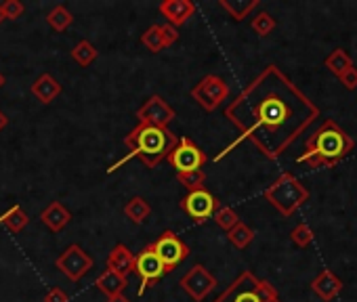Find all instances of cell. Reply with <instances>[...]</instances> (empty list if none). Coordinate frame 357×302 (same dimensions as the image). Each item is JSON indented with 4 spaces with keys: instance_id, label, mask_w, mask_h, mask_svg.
Returning <instances> with one entry per match:
<instances>
[{
    "instance_id": "d590c367",
    "label": "cell",
    "mask_w": 357,
    "mask_h": 302,
    "mask_svg": "<svg viewBox=\"0 0 357 302\" xmlns=\"http://www.w3.org/2000/svg\"><path fill=\"white\" fill-rule=\"evenodd\" d=\"M7 126H9V118H7V113H5V111H0V132H3Z\"/></svg>"
},
{
    "instance_id": "ac0fdd59",
    "label": "cell",
    "mask_w": 357,
    "mask_h": 302,
    "mask_svg": "<svg viewBox=\"0 0 357 302\" xmlns=\"http://www.w3.org/2000/svg\"><path fill=\"white\" fill-rule=\"evenodd\" d=\"M32 95L43 103V105H49L53 103L59 95H61V84L55 76L51 74H43L34 80L32 84Z\"/></svg>"
},
{
    "instance_id": "cb8c5ba5",
    "label": "cell",
    "mask_w": 357,
    "mask_h": 302,
    "mask_svg": "<svg viewBox=\"0 0 357 302\" xmlns=\"http://www.w3.org/2000/svg\"><path fill=\"white\" fill-rule=\"evenodd\" d=\"M72 59L80 65V67H89L95 59H97V55H99V51L95 49V45L93 42H89V40H80L74 49H72Z\"/></svg>"
},
{
    "instance_id": "e575fe53",
    "label": "cell",
    "mask_w": 357,
    "mask_h": 302,
    "mask_svg": "<svg viewBox=\"0 0 357 302\" xmlns=\"http://www.w3.org/2000/svg\"><path fill=\"white\" fill-rule=\"evenodd\" d=\"M162 34H164V42H166V47H170V45H174V42L178 40V30H176V28H172V26H168V24H164V26H162Z\"/></svg>"
},
{
    "instance_id": "f35d334b",
    "label": "cell",
    "mask_w": 357,
    "mask_h": 302,
    "mask_svg": "<svg viewBox=\"0 0 357 302\" xmlns=\"http://www.w3.org/2000/svg\"><path fill=\"white\" fill-rule=\"evenodd\" d=\"M5 22V15H3V7H0V24Z\"/></svg>"
},
{
    "instance_id": "4fadbf2b",
    "label": "cell",
    "mask_w": 357,
    "mask_h": 302,
    "mask_svg": "<svg viewBox=\"0 0 357 302\" xmlns=\"http://www.w3.org/2000/svg\"><path fill=\"white\" fill-rule=\"evenodd\" d=\"M135 118L139 120V124H149V126H158V128H168V124L176 118V111L158 95L149 97L135 113Z\"/></svg>"
},
{
    "instance_id": "4316f807",
    "label": "cell",
    "mask_w": 357,
    "mask_h": 302,
    "mask_svg": "<svg viewBox=\"0 0 357 302\" xmlns=\"http://www.w3.org/2000/svg\"><path fill=\"white\" fill-rule=\"evenodd\" d=\"M141 42L147 51L151 53H160L166 49V42H164V34H162V26H149L143 34H141Z\"/></svg>"
},
{
    "instance_id": "8992f818",
    "label": "cell",
    "mask_w": 357,
    "mask_h": 302,
    "mask_svg": "<svg viewBox=\"0 0 357 302\" xmlns=\"http://www.w3.org/2000/svg\"><path fill=\"white\" fill-rule=\"evenodd\" d=\"M192 97L204 111H215L223 101L229 99V84L221 76L208 74L192 88Z\"/></svg>"
},
{
    "instance_id": "ffe728a7",
    "label": "cell",
    "mask_w": 357,
    "mask_h": 302,
    "mask_svg": "<svg viewBox=\"0 0 357 302\" xmlns=\"http://www.w3.org/2000/svg\"><path fill=\"white\" fill-rule=\"evenodd\" d=\"M219 5L221 9L229 13V17H234L236 22H242L244 17L250 15V11L259 7V0H219Z\"/></svg>"
},
{
    "instance_id": "9a60e30c",
    "label": "cell",
    "mask_w": 357,
    "mask_h": 302,
    "mask_svg": "<svg viewBox=\"0 0 357 302\" xmlns=\"http://www.w3.org/2000/svg\"><path fill=\"white\" fill-rule=\"evenodd\" d=\"M40 221H43V225H45L49 231L61 233V231L70 225L72 212H70L61 202H51V204L40 212Z\"/></svg>"
},
{
    "instance_id": "1f68e13d",
    "label": "cell",
    "mask_w": 357,
    "mask_h": 302,
    "mask_svg": "<svg viewBox=\"0 0 357 302\" xmlns=\"http://www.w3.org/2000/svg\"><path fill=\"white\" fill-rule=\"evenodd\" d=\"M0 7H3V15H5V19H11V22L20 19V17L24 15V11H26V7L20 3V0H7V3H3Z\"/></svg>"
},
{
    "instance_id": "f1b7e54d",
    "label": "cell",
    "mask_w": 357,
    "mask_h": 302,
    "mask_svg": "<svg viewBox=\"0 0 357 302\" xmlns=\"http://www.w3.org/2000/svg\"><path fill=\"white\" fill-rule=\"evenodd\" d=\"M213 218H215V223H217L223 231H231V229L240 223L238 212H236L234 208H229V206H219V208L215 210Z\"/></svg>"
},
{
    "instance_id": "f546056e",
    "label": "cell",
    "mask_w": 357,
    "mask_h": 302,
    "mask_svg": "<svg viewBox=\"0 0 357 302\" xmlns=\"http://www.w3.org/2000/svg\"><path fill=\"white\" fill-rule=\"evenodd\" d=\"M252 30H255L261 38H265V36H269V34L275 30V19H273L267 11H261V13L255 15V19H252Z\"/></svg>"
},
{
    "instance_id": "4dcf8cb0",
    "label": "cell",
    "mask_w": 357,
    "mask_h": 302,
    "mask_svg": "<svg viewBox=\"0 0 357 302\" xmlns=\"http://www.w3.org/2000/svg\"><path fill=\"white\" fill-rule=\"evenodd\" d=\"M290 239H292V244H294V246H298V248H307V246L313 241V231L309 229V225L301 223V225H296V227L292 229Z\"/></svg>"
},
{
    "instance_id": "2e32d148",
    "label": "cell",
    "mask_w": 357,
    "mask_h": 302,
    "mask_svg": "<svg viewBox=\"0 0 357 302\" xmlns=\"http://www.w3.org/2000/svg\"><path fill=\"white\" fill-rule=\"evenodd\" d=\"M311 289L324 300V302H330L334 300L340 292H342V281L328 269H324L313 281H311Z\"/></svg>"
},
{
    "instance_id": "8fae6325",
    "label": "cell",
    "mask_w": 357,
    "mask_h": 302,
    "mask_svg": "<svg viewBox=\"0 0 357 302\" xmlns=\"http://www.w3.org/2000/svg\"><path fill=\"white\" fill-rule=\"evenodd\" d=\"M181 287L192 296L194 302H204V298L217 287V277L202 264H194L183 277H181Z\"/></svg>"
},
{
    "instance_id": "7c38bea8",
    "label": "cell",
    "mask_w": 357,
    "mask_h": 302,
    "mask_svg": "<svg viewBox=\"0 0 357 302\" xmlns=\"http://www.w3.org/2000/svg\"><path fill=\"white\" fill-rule=\"evenodd\" d=\"M219 206H221V202L206 189L192 191L181 200V210L190 218H194V223H206L208 218H213V214Z\"/></svg>"
},
{
    "instance_id": "5b68a950",
    "label": "cell",
    "mask_w": 357,
    "mask_h": 302,
    "mask_svg": "<svg viewBox=\"0 0 357 302\" xmlns=\"http://www.w3.org/2000/svg\"><path fill=\"white\" fill-rule=\"evenodd\" d=\"M263 196L282 216H292L309 200L307 187L292 173L280 175V179H275Z\"/></svg>"
},
{
    "instance_id": "44dd1931",
    "label": "cell",
    "mask_w": 357,
    "mask_h": 302,
    "mask_svg": "<svg viewBox=\"0 0 357 302\" xmlns=\"http://www.w3.org/2000/svg\"><path fill=\"white\" fill-rule=\"evenodd\" d=\"M0 223H3L11 233H22L28 227L30 216H28V212L22 206H13L3 216H0Z\"/></svg>"
},
{
    "instance_id": "d4e9b609",
    "label": "cell",
    "mask_w": 357,
    "mask_h": 302,
    "mask_svg": "<svg viewBox=\"0 0 357 302\" xmlns=\"http://www.w3.org/2000/svg\"><path fill=\"white\" fill-rule=\"evenodd\" d=\"M227 239H229V244H231L234 248L244 250V248H248L250 241L255 239V231H252L246 223L240 221L231 231H227Z\"/></svg>"
},
{
    "instance_id": "d6a6232c",
    "label": "cell",
    "mask_w": 357,
    "mask_h": 302,
    "mask_svg": "<svg viewBox=\"0 0 357 302\" xmlns=\"http://www.w3.org/2000/svg\"><path fill=\"white\" fill-rule=\"evenodd\" d=\"M340 82H342V86H344L347 90H355V88H357V67L351 65V67L340 76Z\"/></svg>"
},
{
    "instance_id": "836d02e7",
    "label": "cell",
    "mask_w": 357,
    "mask_h": 302,
    "mask_svg": "<svg viewBox=\"0 0 357 302\" xmlns=\"http://www.w3.org/2000/svg\"><path fill=\"white\" fill-rule=\"evenodd\" d=\"M45 302H70V298H68V294L61 287H53V289L47 292Z\"/></svg>"
},
{
    "instance_id": "ba28073f",
    "label": "cell",
    "mask_w": 357,
    "mask_h": 302,
    "mask_svg": "<svg viewBox=\"0 0 357 302\" xmlns=\"http://www.w3.org/2000/svg\"><path fill=\"white\" fill-rule=\"evenodd\" d=\"M166 160L176 173H192V170H200L206 164V154L192 138L181 136Z\"/></svg>"
},
{
    "instance_id": "30bf717a",
    "label": "cell",
    "mask_w": 357,
    "mask_h": 302,
    "mask_svg": "<svg viewBox=\"0 0 357 302\" xmlns=\"http://www.w3.org/2000/svg\"><path fill=\"white\" fill-rule=\"evenodd\" d=\"M132 273H137L139 279H141V285H139V292H137L139 296H143L145 289H147L151 283L160 281L162 275H166V269H164L162 260L158 258V254L153 252V246H151V244H147V246L135 256V271H132Z\"/></svg>"
},
{
    "instance_id": "3957f363",
    "label": "cell",
    "mask_w": 357,
    "mask_h": 302,
    "mask_svg": "<svg viewBox=\"0 0 357 302\" xmlns=\"http://www.w3.org/2000/svg\"><path fill=\"white\" fill-rule=\"evenodd\" d=\"M176 143L178 136L174 132L149 124H137L124 136V145L128 147L130 156L139 158L147 168H155L162 160H166Z\"/></svg>"
},
{
    "instance_id": "7402d4cb",
    "label": "cell",
    "mask_w": 357,
    "mask_h": 302,
    "mask_svg": "<svg viewBox=\"0 0 357 302\" xmlns=\"http://www.w3.org/2000/svg\"><path fill=\"white\" fill-rule=\"evenodd\" d=\"M124 214H126V218L128 221H132L135 225H143L147 218H149V214H151V208H149V204L143 200V198H132V200H128L126 202V206H124Z\"/></svg>"
},
{
    "instance_id": "277c9868",
    "label": "cell",
    "mask_w": 357,
    "mask_h": 302,
    "mask_svg": "<svg viewBox=\"0 0 357 302\" xmlns=\"http://www.w3.org/2000/svg\"><path fill=\"white\" fill-rule=\"evenodd\" d=\"M215 302H282L278 289L259 279L252 271H242L217 298Z\"/></svg>"
},
{
    "instance_id": "603a6c76",
    "label": "cell",
    "mask_w": 357,
    "mask_h": 302,
    "mask_svg": "<svg viewBox=\"0 0 357 302\" xmlns=\"http://www.w3.org/2000/svg\"><path fill=\"white\" fill-rule=\"evenodd\" d=\"M324 65L334 74V76H342L351 65H353V61H351V57H349V53L347 51H342V49H336V51H332L328 57H326V61H324Z\"/></svg>"
},
{
    "instance_id": "52a82bcc",
    "label": "cell",
    "mask_w": 357,
    "mask_h": 302,
    "mask_svg": "<svg viewBox=\"0 0 357 302\" xmlns=\"http://www.w3.org/2000/svg\"><path fill=\"white\" fill-rule=\"evenodd\" d=\"M153 246V252L158 254V258L162 260L166 273L174 271V267L178 262H183L192 252H190V246L178 237L174 231H164L158 239L151 241Z\"/></svg>"
},
{
    "instance_id": "6da1fadb",
    "label": "cell",
    "mask_w": 357,
    "mask_h": 302,
    "mask_svg": "<svg viewBox=\"0 0 357 302\" xmlns=\"http://www.w3.org/2000/svg\"><path fill=\"white\" fill-rule=\"evenodd\" d=\"M225 118L240 138L275 160L319 118V109L278 65H267L225 107Z\"/></svg>"
},
{
    "instance_id": "484cf974",
    "label": "cell",
    "mask_w": 357,
    "mask_h": 302,
    "mask_svg": "<svg viewBox=\"0 0 357 302\" xmlns=\"http://www.w3.org/2000/svg\"><path fill=\"white\" fill-rule=\"evenodd\" d=\"M47 24H49L55 32H66V30L74 24V15H72L63 5H57V7H53V11L47 15Z\"/></svg>"
},
{
    "instance_id": "d6986e66",
    "label": "cell",
    "mask_w": 357,
    "mask_h": 302,
    "mask_svg": "<svg viewBox=\"0 0 357 302\" xmlns=\"http://www.w3.org/2000/svg\"><path fill=\"white\" fill-rule=\"evenodd\" d=\"M95 285H97V289H99L101 294H105L107 298H112V296L122 294V292L128 287V277H124V275H120V273H116V271L105 269V271L97 277Z\"/></svg>"
},
{
    "instance_id": "74e56055",
    "label": "cell",
    "mask_w": 357,
    "mask_h": 302,
    "mask_svg": "<svg viewBox=\"0 0 357 302\" xmlns=\"http://www.w3.org/2000/svg\"><path fill=\"white\" fill-rule=\"evenodd\" d=\"M3 86H5V76L0 74V88H3Z\"/></svg>"
},
{
    "instance_id": "9c48e42d",
    "label": "cell",
    "mask_w": 357,
    "mask_h": 302,
    "mask_svg": "<svg viewBox=\"0 0 357 302\" xmlns=\"http://www.w3.org/2000/svg\"><path fill=\"white\" fill-rule=\"evenodd\" d=\"M55 267H57L72 283H76V281H80V279L95 267V260H93V256H91L89 252H84L82 246L72 244L70 248H66V250L57 256Z\"/></svg>"
},
{
    "instance_id": "e0dca14e",
    "label": "cell",
    "mask_w": 357,
    "mask_h": 302,
    "mask_svg": "<svg viewBox=\"0 0 357 302\" xmlns=\"http://www.w3.org/2000/svg\"><path fill=\"white\" fill-rule=\"evenodd\" d=\"M105 267L109 271H116L124 277H128V273L135 271V254L130 252L128 246L124 244H118L109 254H107V260H105Z\"/></svg>"
},
{
    "instance_id": "8d00e7d4",
    "label": "cell",
    "mask_w": 357,
    "mask_h": 302,
    "mask_svg": "<svg viewBox=\"0 0 357 302\" xmlns=\"http://www.w3.org/2000/svg\"><path fill=\"white\" fill-rule=\"evenodd\" d=\"M107 302H130L124 294H118V296H112V298H107Z\"/></svg>"
},
{
    "instance_id": "83f0119b",
    "label": "cell",
    "mask_w": 357,
    "mask_h": 302,
    "mask_svg": "<svg viewBox=\"0 0 357 302\" xmlns=\"http://www.w3.org/2000/svg\"><path fill=\"white\" fill-rule=\"evenodd\" d=\"M176 181L188 189V193L206 189V187H204V183H206V173H204L202 168H200V170H192V173H176Z\"/></svg>"
},
{
    "instance_id": "5bb4252c",
    "label": "cell",
    "mask_w": 357,
    "mask_h": 302,
    "mask_svg": "<svg viewBox=\"0 0 357 302\" xmlns=\"http://www.w3.org/2000/svg\"><path fill=\"white\" fill-rule=\"evenodd\" d=\"M160 13L168 26L178 28L196 15V5L192 0H164V3H160Z\"/></svg>"
},
{
    "instance_id": "7a4b0ae2",
    "label": "cell",
    "mask_w": 357,
    "mask_h": 302,
    "mask_svg": "<svg viewBox=\"0 0 357 302\" xmlns=\"http://www.w3.org/2000/svg\"><path fill=\"white\" fill-rule=\"evenodd\" d=\"M353 138L334 122L324 120L305 143V151L296 158L309 168H332L353 151Z\"/></svg>"
}]
</instances>
